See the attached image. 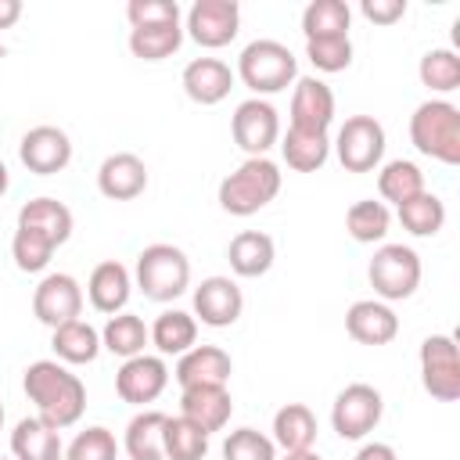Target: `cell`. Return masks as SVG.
<instances>
[{"instance_id":"277c9868","label":"cell","mask_w":460,"mask_h":460,"mask_svg":"<svg viewBox=\"0 0 460 460\" xmlns=\"http://www.w3.org/2000/svg\"><path fill=\"white\" fill-rule=\"evenodd\" d=\"M237 75L255 97L280 93L288 83H295L298 61L280 40H252L237 58Z\"/></svg>"},{"instance_id":"83f0119b","label":"cell","mask_w":460,"mask_h":460,"mask_svg":"<svg viewBox=\"0 0 460 460\" xmlns=\"http://www.w3.org/2000/svg\"><path fill=\"white\" fill-rule=\"evenodd\" d=\"M147 334H151V345L162 356H183L198 341V320L190 313H183V309H165L147 327Z\"/></svg>"},{"instance_id":"f1b7e54d","label":"cell","mask_w":460,"mask_h":460,"mask_svg":"<svg viewBox=\"0 0 460 460\" xmlns=\"http://www.w3.org/2000/svg\"><path fill=\"white\" fill-rule=\"evenodd\" d=\"M165 417L162 410H140L129 424H126V453L129 460H165V446H162V431H165Z\"/></svg>"},{"instance_id":"2e32d148","label":"cell","mask_w":460,"mask_h":460,"mask_svg":"<svg viewBox=\"0 0 460 460\" xmlns=\"http://www.w3.org/2000/svg\"><path fill=\"white\" fill-rule=\"evenodd\" d=\"M147 187V165L133 151H115L97 169V190L111 201H133Z\"/></svg>"},{"instance_id":"1f68e13d","label":"cell","mask_w":460,"mask_h":460,"mask_svg":"<svg viewBox=\"0 0 460 460\" xmlns=\"http://www.w3.org/2000/svg\"><path fill=\"white\" fill-rule=\"evenodd\" d=\"M399 208V223L402 230H410L413 237H435L446 226V201L431 190H420L417 198L395 205Z\"/></svg>"},{"instance_id":"b9f144b4","label":"cell","mask_w":460,"mask_h":460,"mask_svg":"<svg viewBox=\"0 0 460 460\" xmlns=\"http://www.w3.org/2000/svg\"><path fill=\"white\" fill-rule=\"evenodd\" d=\"M305 58L320 72H345L352 65V40L349 36H323V40H305Z\"/></svg>"},{"instance_id":"f907efd6","label":"cell","mask_w":460,"mask_h":460,"mask_svg":"<svg viewBox=\"0 0 460 460\" xmlns=\"http://www.w3.org/2000/svg\"><path fill=\"white\" fill-rule=\"evenodd\" d=\"M0 460H4V456H0Z\"/></svg>"},{"instance_id":"4316f807","label":"cell","mask_w":460,"mask_h":460,"mask_svg":"<svg viewBox=\"0 0 460 460\" xmlns=\"http://www.w3.org/2000/svg\"><path fill=\"white\" fill-rule=\"evenodd\" d=\"M280 155H284L288 169H295V172H316V169H323V162L331 155V140H327V133L288 126V133L280 140Z\"/></svg>"},{"instance_id":"603a6c76","label":"cell","mask_w":460,"mask_h":460,"mask_svg":"<svg viewBox=\"0 0 460 460\" xmlns=\"http://www.w3.org/2000/svg\"><path fill=\"white\" fill-rule=\"evenodd\" d=\"M11 453L14 460H65L61 431L40 417H22L11 431Z\"/></svg>"},{"instance_id":"74e56055","label":"cell","mask_w":460,"mask_h":460,"mask_svg":"<svg viewBox=\"0 0 460 460\" xmlns=\"http://www.w3.org/2000/svg\"><path fill=\"white\" fill-rule=\"evenodd\" d=\"M417 75H420V83H424L428 90H435V93L456 90V86H460V58H456V50H449V47L428 50V54L420 58V65H417Z\"/></svg>"},{"instance_id":"d6a6232c","label":"cell","mask_w":460,"mask_h":460,"mask_svg":"<svg viewBox=\"0 0 460 460\" xmlns=\"http://www.w3.org/2000/svg\"><path fill=\"white\" fill-rule=\"evenodd\" d=\"M352 11L345 0H313L302 11V32L305 40H323V36H349Z\"/></svg>"},{"instance_id":"8fae6325","label":"cell","mask_w":460,"mask_h":460,"mask_svg":"<svg viewBox=\"0 0 460 460\" xmlns=\"http://www.w3.org/2000/svg\"><path fill=\"white\" fill-rule=\"evenodd\" d=\"M83 313V288L72 273H47L36 291H32V316L40 323H47L50 331L68 323V320H79Z\"/></svg>"},{"instance_id":"8d00e7d4","label":"cell","mask_w":460,"mask_h":460,"mask_svg":"<svg viewBox=\"0 0 460 460\" xmlns=\"http://www.w3.org/2000/svg\"><path fill=\"white\" fill-rule=\"evenodd\" d=\"M162 446H165V460H201L208 453V435L176 413V417H165Z\"/></svg>"},{"instance_id":"4fadbf2b","label":"cell","mask_w":460,"mask_h":460,"mask_svg":"<svg viewBox=\"0 0 460 460\" xmlns=\"http://www.w3.org/2000/svg\"><path fill=\"white\" fill-rule=\"evenodd\" d=\"M169 385V367L162 356H133L119 367L115 374V392L122 402H133V406H144V402H155Z\"/></svg>"},{"instance_id":"ffe728a7","label":"cell","mask_w":460,"mask_h":460,"mask_svg":"<svg viewBox=\"0 0 460 460\" xmlns=\"http://www.w3.org/2000/svg\"><path fill=\"white\" fill-rule=\"evenodd\" d=\"M230 352L219 345H194L176 359V381L180 388H198V385H226L230 381Z\"/></svg>"},{"instance_id":"44dd1931","label":"cell","mask_w":460,"mask_h":460,"mask_svg":"<svg viewBox=\"0 0 460 460\" xmlns=\"http://www.w3.org/2000/svg\"><path fill=\"white\" fill-rule=\"evenodd\" d=\"M180 83H183V93H187L194 104H205V108H208V104H219V101L230 93L234 72H230V65L219 61V58H194V61L183 68Z\"/></svg>"},{"instance_id":"ee69618b","label":"cell","mask_w":460,"mask_h":460,"mask_svg":"<svg viewBox=\"0 0 460 460\" xmlns=\"http://www.w3.org/2000/svg\"><path fill=\"white\" fill-rule=\"evenodd\" d=\"M359 11L374 25H395L406 14V0H363Z\"/></svg>"},{"instance_id":"c3c4849f","label":"cell","mask_w":460,"mask_h":460,"mask_svg":"<svg viewBox=\"0 0 460 460\" xmlns=\"http://www.w3.org/2000/svg\"><path fill=\"white\" fill-rule=\"evenodd\" d=\"M7 187H11V176H7V165L0 162V198L7 194Z\"/></svg>"},{"instance_id":"7a4b0ae2","label":"cell","mask_w":460,"mask_h":460,"mask_svg":"<svg viewBox=\"0 0 460 460\" xmlns=\"http://www.w3.org/2000/svg\"><path fill=\"white\" fill-rule=\"evenodd\" d=\"M410 144L442 165H460V108L442 97L417 104L410 115Z\"/></svg>"},{"instance_id":"ab89813d","label":"cell","mask_w":460,"mask_h":460,"mask_svg":"<svg viewBox=\"0 0 460 460\" xmlns=\"http://www.w3.org/2000/svg\"><path fill=\"white\" fill-rule=\"evenodd\" d=\"M223 460H277V446L255 428H237L223 442Z\"/></svg>"},{"instance_id":"8992f818","label":"cell","mask_w":460,"mask_h":460,"mask_svg":"<svg viewBox=\"0 0 460 460\" xmlns=\"http://www.w3.org/2000/svg\"><path fill=\"white\" fill-rule=\"evenodd\" d=\"M367 277L381 302H402L420 288V255L410 244H381L367 266Z\"/></svg>"},{"instance_id":"d590c367","label":"cell","mask_w":460,"mask_h":460,"mask_svg":"<svg viewBox=\"0 0 460 460\" xmlns=\"http://www.w3.org/2000/svg\"><path fill=\"white\" fill-rule=\"evenodd\" d=\"M180 43H183V29H180V22L129 29V50H133V58H140V61H162V58L176 54Z\"/></svg>"},{"instance_id":"cb8c5ba5","label":"cell","mask_w":460,"mask_h":460,"mask_svg":"<svg viewBox=\"0 0 460 460\" xmlns=\"http://www.w3.org/2000/svg\"><path fill=\"white\" fill-rule=\"evenodd\" d=\"M273 259H277V244L262 230H241L226 248V262L237 277H262L270 273Z\"/></svg>"},{"instance_id":"ac0fdd59","label":"cell","mask_w":460,"mask_h":460,"mask_svg":"<svg viewBox=\"0 0 460 460\" xmlns=\"http://www.w3.org/2000/svg\"><path fill=\"white\" fill-rule=\"evenodd\" d=\"M230 413H234V399H230L226 385H198V388H183V395H180V417L198 424L205 435L223 431Z\"/></svg>"},{"instance_id":"484cf974","label":"cell","mask_w":460,"mask_h":460,"mask_svg":"<svg viewBox=\"0 0 460 460\" xmlns=\"http://www.w3.org/2000/svg\"><path fill=\"white\" fill-rule=\"evenodd\" d=\"M316 442V417L305 402H288L273 413V446H280L284 453H298V449H313Z\"/></svg>"},{"instance_id":"7c38bea8","label":"cell","mask_w":460,"mask_h":460,"mask_svg":"<svg viewBox=\"0 0 460 460\" xmlns=\"http://www.w3.org/2000/svg\"><path fill=\"white\" fill-rule=\"evenodd\" d=\"M241 29L237 0H194L187 11V32L198 47H226Z\"/></svg>"},{"instance_id":"e575fe53","label":"cell","mask_w":460,"mask_h":460,"mask_svg":"<svg viewBox=\"0 0 460 460\" xmlns=\"http://www.w3.org/2000/svg\"><path fill=\"white\" fill-rule=\"evenodd\" d=\"M388 226H392V212H388V205H385V201L363 198V201L349 205V212H345V230H349V237H352V241H359V244L385 241Z\"/></svg>"},{"instance_id":"f546056e","label":"cell","mask_w":460,"mask_h":460,"mask_svg":"<svg viewBox=\"0 0 460 460\" xmlns=\"http://www.w3.org/2000/svg\"><path fill=\"white\" fill-rule=\"evenodd\" d=\"M50 349L58 356V363H93L101 352V334L86 323V320H68L61 327H54L50 334Z\"/></svg>"},{"instance_id":"5bb4252c","label":"cell","mask_w":460,"mask_h":460,"mask_svg":"<svg viewBox=\"0 0 460 460\" xmlns=\"http://www.w3.org/2000/svg\"><path fill=\"white\" fill-rule=\"evenodd\" d=\"M18 158L29 172L54 176L72 162V140L58 126H32L18 144Z\"/></svg>"},{"instance_id":"7dc6e473","label":"cell","mask_w":460,"mask_h":460,"mask_svg":"<svg viewBox=\"0 0 460 460\" xmlns=\"http://www.w3.org/2000/svg\"><path fill=\"white\" fill-rule=\"evenodd\" d=\"M284 460H323V456L313 449H298V453H284Z\"/></svg>"},{"instance_id":"681fc988","label":"cell","mask_w":460,"mask_h":460,"mask_svg":"<svg viewBox=\"0 0 460 460\" xmlns=\"http://www.w3.org/2000/svg\"><path fill=\"white\" fill-rule=\"evenodd\" d=\"M0 428H4V402H0Z\"/></svg>"},{"instance_id":"3957f363","label":"cell","mask_w":460,"mask_h":460,"mask_svg":"<svg viewBox=\"0 0 460 460\" xmlns=\"http://www.w3.org/2000/svg\"><path fill=\"white\" fill-rule=\"evenodd\" d=\"M280 190V169L277 162L262 158H244L223 183H219V205L230 216H255L266 208Z\"/></svg>"},{"instance_id":"5b68a950","label":"cell","mask_w":460,"mask_h":460,"mask_svg":"<svg viewBox=\"0 0 460 460\" xmlns=\"http://www.w3.org/2000/svg\"><path fill=\"white\" fill-rule=\"evenodd\" d=\"M190 284V259L176 244H147L137 255V288L151 302H172Z\"/></svg>"},{"instance_id":"ba28073f","label":"cell","mask_w":460,"mask_h":460,"mask_svg":"<svg viewBox=\"0 0 460 460\" xmlns=\"http://www.w3.org/2000/svg\"><path fill=\"white\" fill-rule=\"evenodd\" d=\"M345 172H374L385 158V126L374 115H349L334 140Z\"/></svg>"},{"instance_id":"f6af8a7d","label":"cell","mask_w":460,"mask_h":460,"mask_svg":"<svg viewBox=\"0 0 460 460\" xmlns=\"http://www.w3.org/2000/svg\"><path fill=\"white\" fill-rule=\"evenodd\" d=\"M352 460H399V456L388 442H367V446H359V453Z\"/></svg>"},{"instance_id":"52a82bcc","label":"cell","mask_w":460,"mask_h":460,"mask_svg":"<svg viewBox=\"0 0 460 460\" xmlns=\"http://www.w3.org/2000/svg\"><path fill=\"white\" fill-rule=\"evenodd\" d=\"M381 413H385L381 392L374 385H367V381H352V385H345L338 392V399L331 406V428L341 438L356 442V438H367L381 424Z\"/></svg>"},{"instance_id":"9c48e42d","label":"cell","mask_w":460,"mask_h":460,"mask_svg":"<svg viewBox=\"0 0 460 460\" xmlns=\"http://www.w3.org/2000/svg\"><path fill=\"white\" fill-rule=\"evenodd\" d=\"M420 385L438 402L460 399V352L449 334H428L420 341Z\"/></svg>"},{"instance_id":"bcb514c9","label":"cell","mask_w":460,"mask_h":460,"mask_svg":"<svg viewBox=\"0 0 460 460\" xmlns=\"http://www.w3.org/2000/svg\"><path fill=\"white\" fill-rule=\"evenodd\" d=\"M22 18V0H0V29H11Z\"/></svg>"},{"instance_id":"60d3db41","label":"cell","mask_w":460,"mask_h":460,"mask_svg":"<svg viewBox=\"0 0 460 460\" xmlns=\"http://www.w3.org/2000/svg\"><path fill=\"white\" fill-rule=\"evenodd\" d=\"M65 460H119V442L108 428L93 424L86 431H79L68 449H65Z\"/></svg>"},{"instance_id":"4dcf8cb0","label":"cell","mask_w":460,"mask_h":460,"mask_svg":"<svg viewBox=\"0 0 460 460\" xmlns=\"http://www.w3.org/2000/svg\"><path fill=\"white\" fill-rule=\"evenodd\" d=\"M147 341H151L147 323L137 313H126V309L115 313V316H108V323L101 331V349H108L111 356H122V359L140 356Z\"/></svg>"},{"instance_id":"30bf717a","label":"cell","mask_w":460,"mask_h":460,"mask_svg":"<svg viewBox=\"0 0 460 460\" xmlns=\"http://www.w3.org/2000/svg\"><path fill=\"white\" fill-rule=\"evenodd\" d=\"M230 133H234V144L248 155V158H262L277 140H280V119H277V108L262 97H248L234 108V119H230Z\"/></svg>"},{"instance_id":"d4e9b609","label":"cell","mask_w":460,"mask_h":460,"mask_svg":"<svg viewBox=\"0 0 460 460\" xmlns=\"http://www.w3.org/2000/svg\"><path fill=\"white\" fill-rule=\"evenodd\" d=\"M18 226L40 230L54 244H65L72 237V208L58 198H32L18 208Z\"/></svg>"},{"instance_id":"f35d334b","label":"cell","mask_w":460,"mask_h":460,"mask_svg":"<svg viewBox=\"0 0 460 460\" xmlns=\"http://www.w3.org/2000/svg\"><path fill=\"white\" fill-rule=\"evenodd\" d=\"M54 241L43 237L40 230H29V226H14V237H11V259L22 273H40L47 270L50 255H54Z\"/></svg>"},{"instance_id":"7bdbcfd3","label":"cell","mask_w":460,"mask_h":460,"mask_svg":"<svg viewBox=\"0 0 460 460\" xmlns=\"http://www.w3.org/2000/svg\"><path fill=\"white\" fill-rule=\"evenodd\" d=\"M126 18L133 29L140 25H169L180 22V4L176 0H129L126 4Z\"/></svg>"},{"instance_id":"7402d4cb","label":"cell","mask_w":460,"mask_h":460,"mask_svg":"<svg viewBox=\"0 0 460 460\" xmlns=\"http://www.w3.org/2000/svg\"><path fill=\"white\" fill-rule=\"evenodd\" d=\"M129 288H133L129 270H126L119 259H104V262L93 266V273H90V280H86V298H90V305H93L97 313L115 316V313L126 309Z\"/></svg>"},{"instance_id":"d6986e66","label":"cell","mask_w":460,"mask_h":460,"mask_svg":"<svg viewBox=\"0 0 460 460\" xmlns=\"http://www.w3.org/2000/svg\"><path fill=\"white\" fill-rule=\"evenodd\" d=\"M331 122H334V93H331V86L323 79H316V75H302L295 83V93H291V126L327 133Z\"/></svg>"},{"instance_id":"836d02e7","label":"cell","mask_w":460,"mask_h":460,"mask_svg":"<svg viewBox=\"0 0 460 460\" xmlns=\"http://www.w3.org/2000/svg\"><path fill=\"white\" fill-rule=\"evenodd\" d=\"M420 190H428V187H424V172H420V165L410 162V158H395V162H388V165L377 172V194H381L385 201H392V205H402V201L417 198Z\"/></svg>"},{"instance_id":"e0dca14e","label":"cell","mask_w":460,"mask_h":460,"mask_svg":"<svg viewBox=\"0 0 460 460\" xmlns=\"http://www.w3.org/2000/svg\"><path fill=\"white\" fill-rule=\"evenodd\" d=\"M345 331L359 345H388L399 334V316L381 298H359L345 313Z\"/></svg>"},{"instance_id":"6da1fadb","label":"cell","mask_w":460,"mask_h":460,"mask_svg":"<svg viewBox=\"0 0 460 460\" xmlns=\"http://www.w3.org/2000/svg\"><path fill=\"white\" fill-rule=\"evenodd\" d=\"M22 388L36 402V417L47 420L58 431L79 424V417L86 410V385L65 363H58V359H36V363H29Z\"/></svg>"},{"instance_id":"9a60e30c","label":"cell","mask_w":460,"mask_h":460,"mask_svg":"<svg viewBox=\"0 0 460 460\" xmlns=\"http://www.w3.org/2000/svg\"><path fill=\"white\" fill-rule=\"evenodd\" d=\"M241 309H244V295H241L237 280H230V277H205L194 288V320H201L205 327L237 323Z\"/></svg>"}]
</instances>
